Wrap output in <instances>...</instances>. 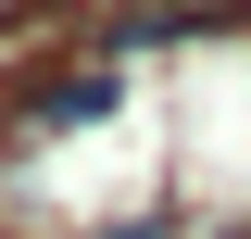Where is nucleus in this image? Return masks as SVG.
I'll use <instances>...</instances> for the list:
<instances>
[{
  "mask_svg": "<svg viewBox=\"0 0 251 239\" xmlns=\"http://www.w3.org/2000/svg\"><path fill=\"white\" fill-rule=\"evenodd\" d=\"M0 13H13V0H0Z\"/></svg>",
  "mask_w": 251,
  "mask_h": 239,
  "instance_id": "1",
  "label": "nucleus"
}]
</instances>
